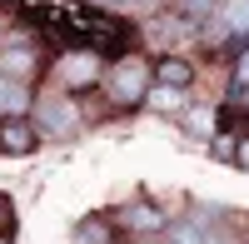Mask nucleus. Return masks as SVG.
Listing matches in <instances>:
<instances>
[{
    "instance_id": "f257e3e1",
    "label": "nucleus",
    "mask_w": 249,
    "mask_h": 244,
    "mask_svg": "<svg viewBox=\"0 0 249 244\" xmlns=\"http://www.w3.org/2000/svg\"><path fill=\"white\" fill-rule=\"evenodd\" d=\"M105 95H110V105H120V110H135V105H144V95H150V85H155V70L144 65L140 55H124V60H115V65L105 70Z\"/></svg>"
},
{
    "instance_id": "f03ea898",
    "label": "nucleus",
    "mask_w": 249,
    "mask_h": 244,
    "mask_svg": "<svg viewBox=\"0 0 249 244\" xmlns=\"http://www.w3.org/2000/svg\"><path fill=\"white\" fill-rule=\"evenodd\" d=\"M30 120H35L40 139H70V135L80 130V110H75V100H70L65 90H50V95H40Z\"/></svg>"
},
{
    "instance_id": "7ed1b4c3",
    "label": "nucleus",
    "mask_w": 249,
    "mask_h": 244,
    "mask_svg": "<svg viewBox=\"0 0 249 244\" xmlns=\"http://www.w3.org/2000/svg\"><path fill=\"white\" fill-rule=\"evenodd\" d=\"M55 80H60V90H65V95L90 90V85H100V80H105V60H100L95 50H70V55H60Z\"/></svg>"
},
{
    "instance_id": "20e7f679",
    "label": "nucleus",
    "mask_w": 249,
    "mask_h": 244,
    "mask_svg": "<svg viewBox=\"0 0 249 244\" xmlns=\"http://www.w3.org/2000/svg\"><path fill=\"white\" fill-rule=\"evenodd\" d=\"M115 225L130 229V234H160L164 229V209L150 205V199H130L124 209H115Z\"/></svg>"
},
{
    "instance_id": "39448f33",
    "label": "nucleus",
    "mask_w": 249,
    "mask_h": 244,
    "mask_svg": "<svg viewBox=\"0 0 249 244\" xmlns=\"http://www.w3.org/2000/svg\"><path fill=\"white\" fill-rule=\"evenodd\" d=\"M35 145H40L35 120H25V115H5V120H0V150H5V155H30Z\"/></svg>"
},
{
    "instance_id": "423d86ee",
    "label": "nucleus",
    "mask_w": 249,
    "mask_h": 244,
    "mask_svg": "<svg viewBox=\"0 0 249 244\" xmlns=\"http://www.w3.org/2000/svg\"><path fill=\"white\" fill-rule=\"evenodd\" d=\"M0 75H10V80L35 75V40L30 35H10L5 40V50H0Z\"/></svg>"
},
{
    "instance_id": "0eeeda50",
    "label": "nucleus",
    "mask_w": 249,
    "mask_h": 244,
    "mask_svg": "<svg viewBox=\"0 0 249 244\" xmlns=\"http://www.w3.org/2000/svg\"><path fill=\"white\" fill-rule=\"evenodd\" d=\"M155 80H160V85H175V90H190L195 85V65L184 55H164L155 65Z\"/></svg>"
},
{
    "instance_id": "6e6552de",
    "label": "nucleus",
    "mask_w": 249,
    "mask_h": 244,
    "mask_svg": "<svg viewBox=\"0 0 249 244\" xmlns=\"http://www.w3.org/2000/svg\"><path fill=\"white\" fill-rule=\"evenodd\" d=\"M25 110H30V85L0 75V120H5V115H25Z\"/></svg>"
},
{
    "instance_id": "1a4fd4ad",
    "label": "nucleus",
    "mask_w": 249,
    "mask_h": 244,
    "mask_svg": "<svg viewBox=\"0 0 249 244\" xmlns=\"http://www.w3.org/2000/svg\"><path fill=\"white\" fill-rule=\"evenodd\" d=\"M210 229L214 225H204L199 214H190V219H179V225L164 229V244H210Z\"/></svg>"
},
{
    "instance_id": "9d476101",
    "label": "nucleus",
    "mask_w": 249,
    "mask_h": 244,
    "mask_svg": "<svg viewBox=\"0 0 249 244\" xmlns=\"http://www.w3.org/2000/svg\"><path fill=\"white\" fill-rule=\"evenodd\" d=\"M219 30L249 35V0H224V5H219Z\"/></svg>"
},
{
    "instance_id": "9b49d317",
    "label": "nucleus",
    "mask_w": 249,
    "mask_h": 244,
    "mask_svg": "<svg viewBox=\"0 0 249 244\" xmlns=\"http://www.w3.org/2000/svg\"><path fill=\"white\" fill-rule=\"evenodd\" d=\"M219 5H224V0H175V15L190 20V25H204V20H210Z\"/></svg>"
},
{
    "instance_id": "f8f14e48",
    "label": "nucleus",
    "mask_w": 249,
    "mask_h": 244,
    "mask_svg": "<svg viewBox=\"0 0 249 244\" xmlns=\"http://www.w3.org/2000/svg\"><path fill=\"white\" fill-rule=\"evenodd\" d=\"M144 100H150L155 110H184V90H175V85H160V80L150 85V95H144Z\"/></svg>"
},
{
    "instance_id": "ddd939ff",
    "label": "nucleus",
    "mask_w": 249,
    "mask_h": 244,
    "mask_svg": "<svg viewBox=\"0 0 249 244\" xmlns=\"http://www.w3.org/2000/svg\"><path fill=\"white\" fill-rule=\"evenodd\" d=\"M184 130H190L195 139H214V115L210 110H190L184 115Z\"/></svg>"
},
{
    "instance_id": "4468645a",
    "label": "nucleus",
    "mask_w": 249,
    "mask_h": 244,
    "mask_svg": "<svg viewBox=\"0 0 249 244\" xmlns=\"http://www.w3.org/2000/svg\"><path fill=\"white\" fill-rule=\"evenodd\" d=\"M80 244H110V219H85L80 225Z\"/></svg>"
},
{
    "instance_id": "2eb2a0df",
    "label": "nucleus",
    "mask_w": 249,
    "mask_h": 244,
    "mask_svg": "<svg viewBox=\"0 0 249 244\" xmlns=\"http://www.w3.org/2000/svg\"><path fill=\"white\" fill-rule=\"evenodd\" d=\"M234 90H249V50L234 60Z\"/></svg>"
},
{
    "instance_id": "dca6fc26",
    "label": "nucleus",
    "mask_w": 249,
    "mask_h": 244,
    "mask_svg": "<svg viewBox=\"0 0 249 244\" xmlns=\"http://www.w3.org/2000/svg\"><path fill=\"white\" fill-rule=\"evenodd\" d=\"M210 145H214V155H219V159H230V155H239V145H234V139H230V135H214V139H210Z\"/></svg>"
},
{
    "instance_id": "f3484780",
    "label": "nucleus",
    "mask_w": 249,
    "mask_h": 244,
    "mask_svg": "<svg viewBox=\"0 0 249 244\" xmlns=\"http://www.w3.org/2000/svg\"><path fill=\"white\" fill-rule=\"evenodd\" d=\"M210 244H239V239H234L230 229H210Z\"/></svg>"
},
{
    "instance_id": "a211bd4d",
    "label": "nucleus",
    "mask_w": 249,
    "mask_h": 244,
    "mask_svg": "<svg viewBox=\"0 0 249 244\" xmlns=\"http://www.w3.org/2000/svg\"><path fill=\"white\" fill-rule=\"evenodd\" d=\"M155 5H160V0H130L124 10H155Z\"/></svg>"
},
{
    "instance_id": "6ab92c4d",
    "label": "nucleus",
    "mask_w": 249,
    "mask_h": 244,
    "mask_svg": "<svg viewBox=\"0 0 249 244\" xmlns=\"http://www.w3.org/2000/svg\"><path fill=\"white\" fill-rule=\"evenodd\" d=\"M234 159H239V165L249 170V139H239V155H234Z\"/></svg>"
},
{
    "instance_id": "aec40b11",
    "label": "nucleus",
    "mask_w": 249,
    "mask_h": 244,
    "mask_svg": "<svg viewBox=\"0 0 249 244\" xmlns=\"http://www.w3.org/2000/svg\"><path fill=\"white\" fill-rule=\"evenodd\" d=\"M95 5H110V10H124V5H130V0H95Z\"/></svg>"
},
{
    "instance_id": "412c9836",
    "label": "nucleus",
    "mask_w": 249,
    "mask_h": 244,
    "mask_svg": "<svg viewBox=\"0 0 249 244\" xmlns=\"http://www.w3.org/2000/svg\"><path fill=\"white\" fill-rule=\"evenodd\" d=\"M234 100H239V105H244V110H249V90H234Z\"/></svg>"
}]
</instances>
